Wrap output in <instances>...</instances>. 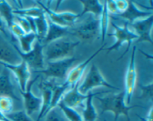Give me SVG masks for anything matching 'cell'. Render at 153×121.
I'll return each mask as SVG.
<instances>
[{
	"label": "cell",
	"instance_id": "1",
	"mask_svg": "<svg viewBox=\"0 0 153 121\" xmlns=\"http://www.w3.org/2000/svg\"><path fill=\"white\" fill-rule=\"evenodd\" d=\"M101 103L102 114L106 111H111L114 114V121H117L120 115L126 117L127 121H130L129 111L137 106H127L125 103V93L123 92L120 93L112 94L105 97L100 98L96 97Z\"/></svg>",
	"mask_w": 153,
	"mask_h": 121
},
{
	"label": "cell",
	"instance_id": "2",
	"mask_svg": "<svg viewBox=\"0 0 153 121\" xmlns=\"http://www.w3.org/2000/svg\"><path fill=\"white\" fill-rule=\"evenodd\" d=\"M79 44V42H74L66 37L47 43L43 47L44 59L47 62H52L71 57Z\"/></svg>",
	"mask_w": 153,
	"mask_h": 121
},
{
	"label": "cell",
	"instance_id": "3",
	"mask_svg": "<svg viewBox=\"0 0 153 121\" xmlns=\"http://www.w3.org/2000/svg\"><path fill=\"white\" fill-rule=\"evenodd\" d=\"M77 61V58L71 56L52 62H48V65L46 68L40 71H35L34 72L40 73L52 79L62 80L64 77H67L69 71L74 67V64Z\"/></svg>",
	"mask_w": 153,
	"mask_h": 121
},
{
	"label": "cell",
	"instance_id": "4",
	"mask_svg": "<svg viewBox=\"0 0 153 121\" xmlns=\"http://www.w3.org/2000/svg\"><path fill=\"white\" fill-rule=\"evenodd\" d=\"M100 86H104V87L113 89L115 90L119 89L118 88L114 86L113 85H111L104 78L98 67L95 64H93L83 81L82 82L81 84L79 85L78 89H79L80 93L83 94V95H87L90 92H91L93 89L100 87Z\"/></svg>",
	"mask_w": 153,
	"mask_h": 121
},
{
	"label": "cell",
	"instance_id": "5",
	"mask_svg": "<svg viewBox=\"0 0 153 121\" xmlns=\"http://www.w3.org/2000/svg\"><path fill=\"white\" fill-rule=\"evenodd\" d=\"M111 25L114 28V33L111 36H113L115 38V43H114L113 45L108 47L106 50H107L108 53L111 51L118 50L123 43H127V49L126 50L125 53L119 58V59H120L126 54L127 52L129 50V47L131 46L132 42L134 40L137 41L138 37L134 31L130 30L128 22H126L123 26H119L114 23H112Z\"/></svg>",
	"mask_w": 153,
	"mask_h": 121
},
{
	"label": "cell",
	"instance_id": "6",
	"mask_svg": "<svg viewBox=\"0 0 153 121\" xmlns=\"http://www.w3.org/2000/svg\"><path fill=\"white\" fill-rule=\"evenodd\" d=\"M16 51L20 56L22 60L25 62L29 68L37 69V71L43 70L45 68L44 56H43V47L38 40L34 43L32 49L27 53H23L19 50V48L14 45Z\"/></svg>",
	"mask_w": 153,
	"mask_h": 121
},
{
	"label": "cell",
	"instance_id": "7",
	"mask_svg": "<svg viewBox=\"0 0 153 121\" xmlns=\"http://www.w3.org/2000/svg\"><path fill=\"white\" fill-rule=\"evenodd\" d=\"M100 33V19L90 14L89 17L73 29V34L82 40H94Z\"/></svg>",
	"mask_w": 153,
	"mask_h": 121
},
{
	"label": "cell",
	"instance_id": "8",
	"mask_svg": "<svg viewBox=\"0 0 153 121\" xmlns=\"http://www.w3.org/2000/svg\"><path fill=\"white\" fill-rule=\"evenodd\" d=\"M136 46H134L132 48V51L131 54L129 62H128V68H127L126 73L125 77V103L127 106H129L131 103V100L135 89L136 82H137V70H136L135 64V53Z\"/></svg>",
	"mask_w": 153,
	"mask_h": 121
},
{
	"label": "cell",
	"instance_id": "9",
	"mask_svg": "<svg viewBox=\"0 0 153 121\" xmlns=\"http://www.w3.org/2000/svg\"><path fill=\"white\" fill-rule=\"evenodd\" d=\"M37 3L40 4V7H42V9L44 10L46 16L52 22L60 25V26L70 28V27L74 25L78 18L80 16L79 14H76L73 12H57L55 10H52L44 4H43L41 1H37Z\"/></svg>",
	"mask_w": 153,
	"mask_h": 121
},
{
	"label": "cell",
	"instance_id": "10",
	"mask_svg": "<svg viewBox=\"0 0 153 121\" xmlns=\"http://www.w3.org/2000/svg\"><path fill=\"white\" fill-rule=\"evenodd\" d=\"M38 77L39 76H37L35 78L28 82L25 92H22V91L19 90V92H20L21 95L22 97V99H23L24 108H25L24 110L26 112V114L28 116H30V117L34 112L40 111V109H41V98L35 96L33 94V92H31V88H32L34 83L37 81Z\"/></svg>",
	"mask_w": 153,
	"mask_h": 121
},
{
	"label": "cell",
	"instance_id": "11",
	"mask_svg": "<svg viewBox=\"0 0 153 121\" xmlns=\"http://www.w3.org/2000/svg\"><path fill=\"white\" fill-rule=\"evenodd\" d=\"M22 61L15 48L14 44L10 43L4 34L0 32V62L10 65H16Z\"/></svg>",
	"mask_w": 153,
	"mask_h": 121
},
{
	"label": "cell",
	"instance_id": "12",
	"mask_svg": "<svg viewBox=\"0 0 153 121\" xmlns=\"http://www.w3.org/2000/svg\"><path fill=\"white\" fill-rule=\"evenodd\" d=\"M0 65L7 68L10 72L14 74L15 77L17 80L18 85L19 86V90L22 92H25L27 85L31 78V71H30V68L27 65L26 62L22 60L19 64L10 65V64L0 62Z\"/></svg>",
	"mask_w": 153,
	"mask_h": 121
},
{
	"label": "cell",
	"instance_id": "13",
	"mask_svg": "<svg viewBox=\"0 0 153 121\" xmlns=\"http://www.w3.org/2000/svg\"><path fill=\"white\" fill-rule=\"evenodd\" d=\"M153 25V15L144 19H139L132 23L128 24V27L134 30V32L138 37L137 43L147 42L150 44H153L151 32Z\"/></svg>",
	"mask_w": 153,
	"mask_h": 121
},
{
	"label": "cell",
	"instance_id": "14",
	"mask_svg": "<svg viewBox=\"0 0 153 121\" xmlns=\"http://www.w3.org/2000/svg\"><path fill=\"white\" fill-rule=\"evenodd\" d=\"M55 85V84L53 80H43L39 83L38 87L42 94V105L41 109L39 111L37 121H40V119L44 117L47 113L49 105H50L51 99H52V91H53Z\"/></svg>",
	"mask_w": 153,
	"mask_h": 121
},
{
	"label": "cell",
	"instance_id": "15",
	"mask_svg": "<svg viewBox=\"0 0 153 121\" xmlns=\"http://www.w3.org/2000/svg\"><path fill=\"white\" fill-rule=\"evenodd\" d=\"M103 49V46H102L100 49L97 51L95 53H94V54L91 55L90 57H88V59H85V61L82 62V63L79 64L76 66H74L70 71H69L68 74L67 76V80L65 82H67L69 85H70L71 87H73L74 86H76V84L80 83L81 79L83 77L84 73H85V69L88 67V64L90 63L91 60L101 51Z\"/></svg>",
	"mask_w": 153,
	"mask_h": 121
},
{
	"label": "cell",
	"instance_id": "16",
	"mask_svg": "<svg viewBox=\"0 0 153 121\" xmlns=\"http://www.w3.org/2000/svg\"><path fill=\"white\" fill-rule=\"evenodd\" d=\"M153 15L152 10H144L138 8L135 3L132 1H128L126 10L123 13L117 14V16L125 19L128 21V23H132L139 19H144Z\"/></svg>",
	"mask_w": 153,
	"mask_h": 121
},
{
	"label": "cell",
	"instance_id": "17",
	"mask_svg": "<svg viewBox=\"0 0 153 121\" xmlns=\"http://www.w3.org/2000/svg\"><path fill=\"white\" fill-rule=\"evenodd\" d=\"M79 83L76 84L71 89H69L63 96L61 102L70 108L75 109L78 106L83 105L84 102L88 98V93L87 95H83L79 91Z\"/></svg>",
	"mask_w": 153,
	"mask_h": 121
},
{
	"label": "cell",
	"instance_id": "18",
	"mask_svg": "<svg viewBox=\"0 0 153 121\" xmlns=\"http://www.w3.org/2000/svg\"><path fill=\"white\" fill-rule=\"evenodd\" d=\"M0 96H6L14 100L20 101V99L15 95L14 88L10 79V71L4 68L0 72Z\"/></svg>",
	"mask_w": 153,
	"mask_h": 121
},
{
	"label": "cell",
	"instance_id": "19",
	"mask_svg": "<svg viewBox=\"0 0 153 121\" xmlns=\"http://www.w3.org/2000/svg\"><path fill=\"white\" fill-rule=\"evenodd\" d=\"M47 20V33H46V37H45L44 40H43V41L42 43H44L45 44H47V43L55 41V40H58V39L64 38V37H65L70 33L69 28L60 26V25L52 22L48 17Z\"/></svg>",
	"mask_w": 153,
	"mask_h": 121
},
{
	"label": "cell",
	"instance_id": "20",
	"mask_svg": "<svg viewBox=\"0 0 153 121\" xmlns=\"http://www.w3.org/2000/svg\"><path fill=\"white\" fill-rule=\"evenodd\" d=\"M103 93H108V92H96L93 93L90 92L88 93V98L85 101V104L84 106L83 111H82V118L84 121H96L98 117V113L93 104V98L97 95H101Z\"/></svg>",
	"mask_w": 153,
	"mask_h": 121
},
{
	"label": "cell",
	"instance_id": "21",
	"mask_svg": "<svg viewBox=\"0 0 153 121\" xmlns=\"http://www.w3.org/2000/svg\"><path fill=\"white\" fill-rule=\"evenodd\" d=\"M81 4L83 5V10L80 15L83 16L85 13H89L94 17L100 19L103 10L102 1H80Z\"/></svg>",
	"mask_w": 153,
	"mask_h": 121
},
{
	"label": "cell",
	"instance_id": "22",
	"mask_svg": "<svg viewBox=\"0 0 153 121\" xmlns=\"http://www.w3.org/2000/svg\"><path fill=\"white\" fill-rule=\"evenodd\" d=\"M71 86L65 82L64 83L61 85H55L53 88V91H52V99H51L50 105H49V109H48V111L49 110H51L52 109L55 108L58 105L60 102L62 100L63 96L64 95V94L67 92L70 89H71ZM47 111V112H48Z\"/></svg>",
	"mask_w": 153,
	"mask_h": 121
},
{
	"label": "cell",
	"instance_id": "23",
	"mask_svg": "<svg viewBox=\"0 0 153 121\" xmlns=\"http://www.w3.org/2000/svg\"><path fill=\"white\" fill-rule=\"evenodd\" d=\"M37 40L42 43L46 35L48 30V20L46 13L34 19Z\"/></svg>",
	"mask_w": 153,
	"mask_h": 121
},
{
	"label": "cell",
	"instance_id": "24",
	"mask_svg": "<svg viewBox=\"0 0 153 121\" xmlns=\"http://www.w3.org/2000/svg\"><path fill=\"white\" fill-rule=\"evenodd\" d=\"M0 17L5 23L7 28L14 22V15L13 14V9L7 1H0Z\"/></svg>",
	"mask_w": 153,
	"mask_h": 121
},
{
	"label": "cell",
	"instance_id": "25",
	"mask_svg": "<svg viewBox=\"0 0 153 121\" xmlns=\"http://www.w3.org/2000/svg\"><path fill=\"white\" fill-rule=\"evenodd\" d=\"M17 40L20 45L19 50L23 53H27L32 49L34 43L37 40V37L34 33L30 32L18 37Z\"/></svg>",
	"mask_w": 153,
	"mask_h": 121
},
{
	"label": "cell",
	"instance_id": "26",
	"mask_svg": "<svg viewBox=\"0 0 153 121\" xmlns=\"http://www.w3.org/2000/svg\"><path fill=\"white\" fill-rule=\"evenodd\" d=\"M103 3V10L101 16L100 18V34L102 37V43H104L105 39L107 35L108 29L109 25V12L107 8V2L106 1H102Z\"/></svg>",
	"mask_w": 153,
	"mask_h": 121
},
{
	"label": "cell",
	"instance_id": "27",
	"mask_svg": "<svg viewBox=\"0 0 153 121\" xmlns=\"http://www.w3.org/2000/svg\"><path fill=\"white\" fill-rule=\"evenodd\" d=\"M44 10L40 7H32L25 9H18L13 10V14L16 16H23V17H31L34 19L41 15L44 14Z\"/></svg>",
	"mask_w": 153,
	"mask_h": 121
},
{
	"label": "cell",
	"instance_id": "28",
	"mask_svg": "<svg viewBox=\"0 0 153 121\" xmlns=\"http://www.w3.org/2000/svg\"><path fill=\"white\" fill-rule=\"evenodd\" d=\"M57 106L61 109L68 121H84L82 115L75 109L67 106L61 101Z\"/></svg>",
	"mask_w": 153,
	"mask_h": 121
},
{
	"label": "cell",
	"instance_id": "29",
	"mask_svg": "<svg viewBox=\"0 0 153 121\" xmlns=\"http://www.w3.org/2000/svg\"><path fill=\"white\" fill-rule=\"evenodd\" d=\"M45 121H68L59 107L56 106L46 113Z\"/></svg>",
	"mask_w": 153,
	"mask_h": 121
},
{
	"label": "cell",
	"instance_id": "30",
	"mask_svg": "<svg viewBox=\"0 0 153 121\" xmlns=\"http://www.w3.org/2000/svg\"><path fill=\"white\" fill-rule=\"evenodd\" d=\"M13 100L9 97L0 96V111L4 114H10L13 111Z\"/></svg>",
	"mask_w": 153,
	"mask_h": 121
},
{
	"label": "cell",
	"instance_id": "31",
	"mask_svg": "<svg viewBox=\"0 0 153 121\" xmlns=\"http://www.w3.org/2000/svg\"><path fill=\"white\" fill-rule=\"evenodd\" d=\"M6 117L10 121H34L28 116L25 110H20L17 111H12L10 114H6Z\"/></svg>",
	"mask_w": 153,
	"mask_h": 121
},
{
	"label": "cell",
	"instance_id": "32",
	"mask_svg": "<svg viewBox=\"0 0 153 121\" xmlns=\"http://www.w3.org/2000/svg\"><path fill=\"white\" fill-rule=\"evenodd\" d=\"M14 21L20 25V27L23 29L25 34L31 32V25H30V22L28 21V18L14 15Z\"/></svg>",
	"mask_w": 153,
	"mask_h": 121
},
{
	"label": "cell",
	"instance_id": "33",
	"mask_svg": "<svg viewBox=\"0 0 153 121\" xmlns=\"http://www.w3.org/2000/svg\"><path fill=\"white\" fill-rule=\"evenodd\" d=\"M140 88V90L142 91V95L140 98L149 99L152 100V83H150L148 85H139Z\"/></svg>",
	"mask_w": 153,
	"mask_h": 121
},
{
	"label": "cell",
	"instance_id": "34",
	"mask_svg": "<svg viewBox=\"0 0 153 121\" xmlns=\"http://www.w3.org/2000/svg\"><path fill=\"white\" fill-rule=\"evenodd\" d=\"M8 29L10 30L11 34H13L16 38H18V37L25 34V31H24L23 29L21 28L20 25H19L17 22H15V21L13 22V23L10 25V28H9Z\"/></svg>",
	"mask_w": 153,
	"mask_h": 121
},
{
	"label": "cell",
	"instance_id": "35",
	"mask_svg": "<svg viewBox=\"0 0 153 121\" xmlns=\"http://www.w3.org/2000/svg\"><path fill=\"white\" fill-rule=\"evenodd\" d=\"M114 1L115 5H116L117 7V14L123 13V12H124L126 10L127 7H128V1H125V0H124V1H120V0H118V1Z\"/></svg>",
	"mask_w": 153,
	"mask_h": 121
},
{
	"label": "cell",
	"instance_id": "36",
	"mask_svg": "<svg viewBox=\"0 0 153 121\" xmlns=\"http://www.w3.org/2000/svg\"><path fill=\"white\" fill-rule=\"evenodd\" d=\"M4 25H5V23H4V21L1 19V18L0 17V32L4 34L7 37H8L7 35V32H6L5 31V27H4Z\"/></svg>",
	"mask_w": 153,
	"mask_h": 121
},
{
	"label": "cell",
	"instance_id": "37",
	"mask_svg": "<svg viewBox=\"0 0 153 121\" xmlns=\"http://www.w3.org/2000/svg\"><path fill=\"white\" fill-rule=\"evenodd\" d=\"M0 121H10V120L6 117L5 114H3L1 111H0Z\"/></svg>",
	"mask_w": 153,
	"mask_h": 121
}]
</instances>
